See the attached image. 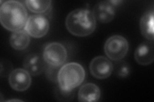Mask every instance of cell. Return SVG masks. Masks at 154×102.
I'll return each mask as SVG.
<instances>
[{"label": "cell", "mask_w": 154, "mask_h": 102, "mask_svg": "<svg viewBox=\"0 0 154 102\" xmlns=\"http://www.w3.org/2000/svg\"><path fill=\"white\" fill-rule=\"evenodd\" d=\"M65 24L67 31L79 37L91 35L96 28L93 12L85 8H78L71 12L66 17Z\"/></svg>", "instance_id": "cell-1"}, {"label": "cell", "mask_w": 154, "mask_h": 102, "mask_svg": "<svg viewBox=\"0 0 154 102\" xmlns=\"http://www.w3.org/2000/svg\"><path fill=\"white\" fill-rule=\"evenodd\" d=\"M28 12L23 4L17 1H5L0 7V22L6 30H21L28 20Z\"/></svg>", "instance_id": "cell-2"}, {"label": "cell", "mask_w": 154, "mask_h": 102, "mask_svg": "<svg viewBox=\"0 0 154 102\" xmlns=\"http://www.w3.org/2000/svg\"><path fill=\"white\" fill-rule=\"evenodd\" d=\"M85 77V71L79 63L72 62L62 66L57 75L59 89L71 92L80 86Z\"/></svg>", "instance_id": "cell-3"}, {"label": "cell", "mask_w": 154, "mask_h": 102, "mask_svg": "<svg viewBox=\"0 0 154 102\" xmlns=\"http://www.w3.org/2000/svg\"><path fill=\"white\" fill-rule=\"evenodd\" d=\"M128 48V42L126 38L117 35L109 37L104 45L106 56L115 61L123 60L126 56Z\"/></svg>", "instance_id": "cell-4"}, {"label": "cell", "mask_w": 154, "mask_h": 102, "mask_svg": "<svg viewBox=\"0 0 154 102\" xmlns=\"http://www.w3.org/2000/svg\"><path fill=\"white\" fill-rule=\"evenodd\" d=\"M67 57V52L65 47L58 42H53L47 45L44 52L43 58L48 65L59 67L64 65Z\"/></svg>", "instance_id": "cell-5"}, {"label": "cell", "mask_w": 154, "mask_h": 102, "mask_svg": "<svg viewBox=\"0 0 154 102\" xmlns=\"http://www.w3.org/2000/svg\"><path fill=\"white\" fill-rule=\"evenodd\" d=\"M25 30L29 35L35 38H40L47 35L50 30L48 19L41 15L29 17L25 24Z\"/></svg>", "instance_id": "cell-6"}, {"label": "cell", "mask_w": 154, "mask_h": 102, "mask_svg": "<svg viewBox=\"0 0 154 102\" xmlns=\"http://www.w3.org/2000/svg\"><path fill=\"white\" fill-rule=\"evenodd\" d=\"M89 70L96 79H105L112 74L113 65L108 58L102 56H96L90 63Z\"/></svg>", "instance_id": "cell-7"}, {"label": "cell", "mask_w": 154, "mask_h": 102, "mask_svg": "<svg viewBox=\"0 0 154 102\" xmlns=\"http://www.w3.org/2000/svg\"><path fill=\"white\" fill-rule=\"evenodd\" d=\"M8 82L14 90L23 92L30 87L32 79L30 74L25 69L17 68L12 70L9 74Z\"/></svg>", "instance_id": "cell-8"}, {"label": "cell", "mask_w": 154, "mask_h": 102, "mask_svg": "<svg viewBox=\"0 0 154 102\" xmlns=\"http://www.w3.org/2000/svg\"><path fill=\"white\" fill-rule=\"evenodd\" d=\"M116 13V7L110 1H101L95 4L93 13L96 21L101 23H109L115 17Z\"/></svg>", "instance_id": "cell-9"}, {"label": "cell", "mask_w": 154, "mask_h": 102, "mask_svg": "<svg viewBox=\"0 0 154 102\" xmlns=\"http://www.w3.org/2000/svg\"><path fill=\"white\" fill-rule=\"evenodd\" d=\"M134 58L139 65L147 66L154 60L153 41H147L141 43L134 52Z\"/></svg>", "instance_id": "cell-10"}, {"label": "cell", "mask_w": 154, "mask_h": 102, "mask_svg": "<svg viewBox=\"0 0 154 102\" xmlns=\"http://www.w3.org/2000/svg\"><path fill=\"white\" fill-rule=\"evenodd\" d=\"M44 58L39 54H33L27 56L23 61L24 69L27 71L30 75L38 76L42 74L45 70Z\"/></svg>", "instance_id": "cell-11"}, {"label": "cell", "mask_w": 154, "mask_h": 102, "mask_svg": "<svg viewBox=\"0 0 154 102\" xmlns=\"http://www.w3.org/2000/svg\"><path fill=\"white\" fill-rule=\"evenodd\" d=\"M101 91L99 87L93 83H87L82 86L78 93V99L80 102L99 101Z\"/></svg>", "instance_id": "cell-12"}, {"label": "cell", "mask_w": 154, "mask_h": 102, "mask_svg": "<svg viewBox=\"0 0 154 102\" xmlns=\"http://www.w3.org/2000/svg\"><path fill=\"white\" fill-rule=\"evenodd\" d=\"M153 20L154 10L153 8L149 9L142 16L140 20V30L143 37L146 40L153 41L154 31H153Z\"/></svg>", "instance_id": "cell-13"}, {"label": "cell", "mask_w": 154, "mask_h": 102, "mask_svg": "<svg viewBox=\"0 0 154 102\" xmlns=\"http://www.w3.org/2000/svg\"><path fill=\"white\" fill-rule=\"evenodd\" d=\"M9 42L14 49L23 51L26 49L30 44V38L26 31L19 30L13 32Z\"/></svg>", "instance_id": "cell-14"}, {"label": "cell", "mask_w": 154, "mask_h": 102, "mask_svg": "<svg viewBox=\"0 0 154 102\" xmlns=\"http://www.w3.org/2000/svg\"><path fill=\"white\" fill-rule=\"evenodd\" d=\"M27 8L33 13H43L46 12L51 6V1L28 0L25 1Z\"/></svg>", "instance_id": "cell-15"}, {"label": "cell", "mask_w": 154, "mask_h": 102, "mask_svg": "<svg viewBox=\"0 0 154 102\" xmlns=\"http://www.w3.org/2000/svg\"><path fill=\"white\" fill-rule=\"evenodd\" d=\"M131 72V68L129 64L126 62L122 63L119 66L117 70V75L121 78H126Z\"/></svg>", "instance_id": "cell-16"}, {"label": "cell", "mask_w": 154, "mask_h": 102, "mask_svg": "<svg viewBox=\"0 0 154 102\" xmlns=\"http://www.w3.org/2000/svg\"><path fill=\"white\" fill-rule=\"evenodd\" d=\"M7 101H23L22 100H15V99H13V100H7Z\"/></svg>", "instance_id": "cell-17"}]
</instances>
